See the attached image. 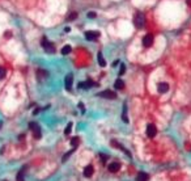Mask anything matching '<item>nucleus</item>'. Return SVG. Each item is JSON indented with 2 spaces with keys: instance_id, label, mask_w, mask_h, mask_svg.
Here are the masks:
<instances>
[{
  "instance_id": "dca6fc26",
  "label": "nucleus",
  "mask_w": 191,
  "mask_h": 181,
  "mask_svg": "<svg viewBox=\"0 0 191 181\" xmlns=\"http://www.w3.org/2000/svg\"><path fill=\"white\" fill-rule=\"evenodd\" d=\"M25 171H26V167H22L20 169V172L17 173V181H24V176H25Z\"/></svg>"
},
{
  "instance_id": "c85d7f7f",
  "label": "nucleus",
  "mask_w": 191,
  "mask_h": 181,
  "mask_svg": "<svg viewBox=\"0 0 191 181\" xmlns=\"http://www.w3.org/2000/svg\"><path fill=\"white\" fill-rule=\"evenodd\" d=\"M4 35H5V37H7V38H9V37H10V35H12V33H10V32H8V30H7V32H5V33H4Z\"/></svg>"
},
{
  "instance_id": "aec40b11",
  "label": "nucleus",
  "mask_w": 191,
  "mask_h": 181,
  "mask_svg": "<svg viewBox=\"0 0 191 181\" xmlns=\"http://www.w3.org/2000/svg\"><path fill=\"white\" fill-rule=\"evenodd\" d=\"M71 50H72L71 46H70V45H66V46H64V48L62 49V54H63V55H67V54L71 53Z\"/></svg>"
},
{
  "instance_id": "2eb2a0df",
  "label": "nucleus",
  "mask_w": 191,
  "mask_h": 181,
  "mask_svg": "<svg viewBox=\"0 0 191 181\" xmlns=\"http://www.w3.org/2000/svg\"><path fill=\"white\" fill-rule=\"evenodd\" d=\"M148 173L145 172H139L138 173V177H136V181H148Z\"/></svg>"
},
{
  "instance_id": "bb28decb",
  "label": "nucleus",
  "mask_w": 191,
  "mask_h": 181,
  "mask_svg": "<svg viewBox=\"0 0 191 181\" xmlns=\"http://www.w3.org/2000/svg\"><path fill=\"white\" fill-rule=\"evenodd\" d=\"M124 71H126V66H124V64H122V66H121V71H119V75H123Z\"/></svg>"
},
{
  "instance_id": "9d476101",
  "label": "nucleus",
  "mask_w": 191,
  "mask_h": 181,
  "mask_svg": "<svg viewBox=\"0 0 191 181\" xmlns=\"http://www.w3.org/2000/svg\"><path fill=\"white\" fill-rule=\"evenodd\" d=\"M119 168H121V164L118 161H113V163H110V164L107 165V169H109V172H111V173L118 172V171H119Z\"/></svg>"
},
{
  "instance_id": "ddd939ff",
  "label": "nucleus",
  "mask_w": 191,
  "mask_h": 181,
  "mask_svg": "<svg viewBox=\"0 0 191 181\" xmlns=\"http://www.w3.org/2000/svg\"><path fill=\"white\" fill-rule=\"evenodd\" d=\"M93 172H94V169H93L92 165H86L84 171H82V175H84V177H92Z\"/></svg>"
},
{
  "instance_id": "f257e3e1",
  "label": "nucleus",
  "mask_w": 191,
  "mask_h": 181,
  "mask_svg": "<svg viewBox=\"0 0 191 181\" xmlns=\"http://www.w3.org/2000/svg\"><path fill=\"white\" fill-rule=\"evenodd\" d=\"M134 25L138 29L144 28V25H145V17H144V14L142 12H136L135 13V16H134Z\"/></svg>"
},
{
  "instance_id": "0eeeda50",
  "label": "nucleus",
  "mask_w": 191,
  "mask_h": 181,
  "mask_svg": "<svg viewBox=\"0 0 191 181\" xmlns=\"http://www.w3.org/2000/svg\"><path fill=\"white\" fill-rule=\"evenodd\" d=\"M145 133H147V137H148V138H153V137H156V134H157V129H156V126H154L153 124L147 125V130H145Z\"/></svg>"
},
{
  "instance_id": "c756f323",
  "label": "nucleus",
  "mask_w": 191,
  "mask_h": 181,
  "mask_svg": "<svg viewBox=\"0 0 191 181\" xmlns=\"http://www.w3.org/2000/svg\"><path fill=\"white\" fill-rule=\"evenodd\" d=\"M118 63H119V60H115V62H114V63H113V66H114V67H115V66H117V64H118Z\"/></svg>"
},
{
  "instance_id": "7c9ffc66",
  "label": "nucleus",
  "mask_w": 191,
  "mask_h": 181,
  "mask_svg": "<svg viewBox=\"0 0 191 181\" xmlns=\"http://www.w3.org/2000/svg\"><path fill=\"white\" fill-rule=\"evenodd\" d=\"M187 4H189V5H191V0H187Z\"/></svg>"
},
{
  "instance_id": "4468645a",
  "label": "nucleus",
  "mask_w": 191,
  "mask_h": 181,
  "mask_svg": "<svg viewBox=\"0 0 191 181\" xmlns=\"http://www.w3.org/2000/svg\"><path fill=\"white\" fill-rule=\"evenodd\" d=\"M47 71H45V70H37V76H38V80L39 81H42L43 79H46L47 78Z\"/></svg>"
},
{
  "instance_id": "423d86ee",
  "label": "nucleus",
  "mask_w": 191,
  "mask_h": 181,
  "mask_svg": "<svg viewBox=\"0 0 191 181\" xmlns=\"http://www.w3.org/2000/svg\"><path fill=\"white\" fill-rule=\"evenodd\" d=\"M85 38L88 39V41H96V39L100 38V32H96V30L85 32Z\"/></svg>"
},
{
  "instance_id": "f03ea898",
  "label": "nucleus",
  "mask_w": 191,
  "mask_h": 181,
  "mask_svg": "<svg viewBox=\"0 0 191 181\" xmlns=\"http://www.w3.org/2000/svg\"><path fill=\"white\" fill-rule=\"evenodd\" d=\"M41 45H42V48H43V50H45L46 53H49V54H54V53H55V46H54V43L50 42L46 37L42 38Z\"/></svg>"
},
{
  "instance_id": "a878e982",
  "label": "nucleus",
  "mask_w": 191,
  "mask_h": 181,
  "mask_svg": "<svg viewBox=\"0 0 191 181\" xmlns=\"http://www.w3.org/2000/svg\"><path fill=\"white\" fill-rule=\"evenodd\" d=\"M73 151H75V150H71V151H68V152H67V154H66V155H64V156H63V161H66L67 159L70 158V155H71L72 152H73Z\"/></svg>"
},
{
  "instance_id": "393cba45",
  "label": "nucleus",
  "mask_w": 191,
  "mask_h": 181,
  "mask_svg": "<svg viewBox=\"0 0 191 181\" xmlns=\"http://www.w3.org/2000/svg\"><path fill=\"white\" fill-rule=\"evenodd\" d=\"M100 158H101V160H102V163H106L107 159H109V156H106L105 154H100Z\"/></svg>"
},
{
  "instance_id": "f3484780",
  "label": "nucleus",
  "mask_w": 191,
  "mask_h": 181,
  "mask_svg": "<svg viewBox=\"0 0 191 181\" xmlns=\"http://www.w3.org/2000/svg\"><path fill=\"white\" fill-rule=\"evenodd\" d=\"M114 87H115L117 89H123V88H124V83H123V80H121V79H117V80H115Z\"/></svg>"
},
{
  "instance_id": "6e6552de",
  "label": "nucleus",
  "mask_w": 191,
  "mask_h": 181,
  "mask_svg": "<svg viewBox=\"0 0 191 181\" xmlns=\"http://www.w3.org/2000/svg\"><path fill=\"white\" fill-rule=\"evenodd\" d=\"M97 84L93 80H91V79H88L86 81H82L79 84V88H82V89H89V88H92V87H96Z\"/></svg>"
},
{
  "instance_id": "7ed1b4c3",
  "label": "nucleus",
  "mask_w": 191,
  "mask_h": 181,
  "mask_svg": "<svg viewBox=\"0 0 191 181\" xmlns=\"http://www.w3.org/2000/svg\"><path fill=\"white\" fill-rule=\"evenodd\" d=\"M29 129L33 131V135L35 139H39L42 137V131H41V127L38 126V124H35V122H30L29 124Z\"/></svg>"
},
{
  "instance_id": "4be33fe9",
  "label": "nucleus",
  "mask_w": 191,
  "mask_h": 181,
  "mask_svg": "<svg viewBox=\"0 0 191 181\" xmlns=\"http://www.w3.org/2000/svg\"><path fill=\"white\" fill-rule=\"evenodd\" d=\"M77 16H79L77 12H71V14L67 17V20H68V21H73L75 19H77Z\"/></svg>"
},
{
  "instance_id": "9b49d317",
  "label": "nucleus",
  "mask_w": 191,
  "mask_h": 181,
  "mask_svg": "<svg viewBox=\"0 0 191 181\" xmlns=\"http://www.w3.org/2000/svg\"><path fill=\"white\" fill-rule=\"evenodd\" d=\"M157 91H158V93H166L169 91V84L168 83H158Z\"/></svg>"
},
{
  "instance_id": "6ab92c4d",
  "label": "nucleus",
  "mask_w": 191,
  "mask_h": 181,
  "mask_svg": "<svg viewBox=\"0 0 191 181\" xmlns=\"http://www.w3.org/2000/svg\"><path fill=\"white\" fill-rule=\"evenodd\" d=\"M79 143H80V139H79L77 137H73V138L71 139V146L73 147V148H76L79 146Z\"/></svg>"
},
{
  "instance_id": "39448f33",
  "label": "nucleus",
  "mask_w": 191,
  "mask_h": 181,
  "mask_svg": "<svg viewBox=\"0 0 191 181\" xmlns=\"http://www.w3.org/2000/svg\"><path fill=\"white\" fill-rule=\"evenodd\" d=\"M97 96L103 97V99H110V100H114L115 97H117V93H115V92H113V91L106 89V91H102V92H100Z\"/></svg>"
},
{
  "instance_id": "20e7f679",
  "label": "nucleus",
  "mask_w": 191,
  "mask_h": 181,
  "mask_svg": "<svg viewBox=\"0 0 191 181\" xmlns=\"http://www.w3.org/2000/svg\"><path fill=\"white\" fill-rule=\"evenodd\" d=\"M153 41H154V37H153V34H145L143 37V46L144 48H151V46L153 45Z\"/></svg>"
},
{
  "instance_id": "5701e85b",
  "label": "nucleus",
  "mask_w": 191,
  "mask_h": 181,
  "mask_svg": "<svg viewBox=\"0 0 191 181\" xmlns=\"http://www.w3.org/2000/svg\"><path fill=\"white\" fill-rule=\"evenodd\" d=\"M5 75H7V70L3 66H0V80H1V79H4Z\"/></svg>"
},
{
  "instance_id": "cd10ccee",
  "label": "nucleus",
  "mask_w": 191,
  "mask_h": 181,
  "mask_svg": "<svg viewBox=\"0 0 191 181\" xmlns=\"http://www.w3.org/2000/svg\"><path fill=\"white\" fill-rule=\"evenodd\" d=\"M86 16H88L89 19H94V17H96V13H94V12H89L88 14H86Z\"/></svg>"
},
{
  "instance_id": "a211bd4d",
  "label": "nucleus",
  "mask_w": 191,
  "mask_h": 181,
  "mask_svg": "<svg viewBox=\"0 0 191 181\" xmlns=\"http://www.w3.org/2000/svg\"><path fill=\"white\" fill-rule=\"evenodd\" d=\"M97 59H98L100 66H102V67L106 66V62H105V59H103V57H102V54H101V53H98V55H97Z\"/></svg>"
},
{
  "instance_id": "1a4fd4ad",
  "label": "nucleus",
  "mask_w": 191,
  "mask_h": 181,
  "mask_svg": "<svg viewBox=\"0 0 191 181\" xmlns=\"http://www.w3.org/2000/svg\"><path fill=\"white\" fill-rule=\"evenodd\" d=\"M72 83H73V76L70 74L67 75L66 79H64V87H66L67 91H71L72 89Z\"/></svg>"
},
{
  "instance_id": "f8f14e48",
  "label": "nucleus",
  "mask_w": 191,
  "mask_h": 181,
  "mask_svg": "<svg viewBox=\"0 0 191 181\" xmlns=\"http://www.w3.org/2000/svg\"><path fill=\"white\" fill-rule=\"evenodd\" d=\"M111 144H113V147H115V148H121V150H122V151H123V152H124L126 155H127V156H128V158H131V154H130V152H128V151H127V150H126V148H124L123 146H122V144H121V143H118V142H117V140H111Z\"/></svg>"
},
{
  "instance_id": "412c9836",
  "label": "nucleus",
  "mask_w": 191,
  "mask_h": 181,
  "mask_svg": "<svg viewBox=\"0 0 191 181\" xmlns=\"http://www.w3.org/2000/svg\"><path fill=\"white\" fill-rule=\"evenodd\" d=\"M122 118H123V121L126 122V124H127L128 122V118H127V106H123V114H122Z\"/></svg>"
},
{
  "instance_id": "b1692460",
  "label": "nucleus",
  "mask_w": 191,
  "mask_h": 181,
  "mask_svg": "<svg viewBox=\"0 0 191 181\" xmlns=\"http://www.w3.org/2000/svg\"><path fill=\"white\" fill-rule=\"evenodd\" d=\"M71 130H72V124H68L67 127H66V130H64V134H66V135H70Z\"/></svg>"
}]
</instances>
